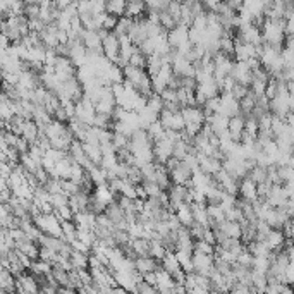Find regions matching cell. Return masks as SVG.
Listing matches in <instances>:
<instances>
[{
	"label": "cell",
	"instance_id": "obj_26",
	"mask_svg": "<svg viewBox=\"0 0 294 294\" xmlns=\"http://www.w3.org/2000/svg\"><path fill=\"white\" fill-rule=\"evenodd\" d=\"M196 90H200L201 93H203L207 98H212V97H215V95H220V90H219V84L215 83L214 77H210V79L203 81V83H198Z\"/></svg>",
	"mask_w": 294,
	"mask_h": 294
},
{
	"label": "cell",
	"instance_id": "obj_56",
	"mask_svg": "<svg viewBox=\"0 0 294 294\" xmlns=\"http://www.w3.org/2000/svg\"><path fill=\"white\" fill-rule=\"evenodd\" d=\"M11 172H12V165L9 164V162H0V175H2V177L7 179Z\"/></svg>",
	"mask_w": 294,
	"mask_h": 294
},
{
	"label": "cell",
	"instance_id": "obj_3",
	"mask_svg": "<svg viewBox=\"0 0 294 294\" xmlns=\"http://www.w3.org/2000/svg\"><path fill=\"white\" fill-rule=\"evenodd\" d=\"M191 263H193V270H195V272L208 277L212 270H214V255H205V253H200V251H193Z\"/></svg>",
	"mask_w": 294,
	"mask_h": 294
},
{
	"label": "cell",
	"instance_id": "obj_17",
	"mask_svg": "<svg viewBox=\"0 0 294 294\" xmlns=\"http://www.w3.org/2000/svg\"><path fill=\"white\" fill-rule=\"evenodd\" d=\"M155 275H157V291L158 293H164V294H172V286H174V280H172L171 273L165 272L164 269H158L155 270Z\"/></svg>",
	"mask_w": 294,
	"mask_h": 294
},
{
	"label": "cell",
	"instance_id": "obj_55",
	"mask_svg": "<svg viewBox=\"0 0 294 294\" xmlns=\"http://www.w3.org/2000/svg\"><path fill=\"white\" fill-rule=\"evenodd\" d=\"M71 246H73V249H77V251H83V253H88V255H90V248H88L84 243H81L79 239H73V241H71Z\"/></svg>",
	"mask_w": 294,
	"mask_h": 294
},
{
	"label": "cell",
	"instance_id": "obj_7",
	"mask_svg": "<svg viewBox=\"0 0 294 294\" xmlns=\"http://www.w3.org/2000/svg\"><path fill=\"white\" fill-rule=\"evenodd\" d=\"M16 291L19 293H40V284L31 273H19L16 275Z\"/></svg>",
	"mask_w": 294,
	"mask_h": 294
},
{
	"label": "cell",
	"instance_id": "obj_60",
	"mask_svg": "<svg viewBox=\"0 0 294 294\" xmlns=\"http://www.w3.org/2000/svg\"><path fill=\"white\" fill-rule=\"evenodd\" d=\"M67 33L64 29H57V42L59 43H67Z\"/></svg>",
	"mask_w": 294,
	"mask_h": 294
},
{
	"label": "cell",
	"instance_id": "obj_16",
	"mask_svg": "<svg viewBox=\"0 0 294 294\" xmlns=\"http://www.w3.org/2000/svg\"><path fill=\"white\" fill-rule=\"evenodd\" d=\"M284 234L280 229H270L269 232L265 234V239H263V243L267 245V248L270 249V251H277V249H282L284 248Z\"/></svg>",
	"mask_w": 294,
	"mask_h": 294
},
{
	"label": "cell",
	"instance_id": "obj_49",
	"mask_svg": "<svg viewBox=\"0 0 294 294\" xmlns=\"http://www.w3.org/2000/svg\"><path fill=\"white\" fill-rule=\"evenodd\" d=\"M248 91H249L248 86H245V84H241V83H234V86H232V90H231V95L239 102V100H241Z\"/></svg>",
	"mask_w": 294,
	"mask_h": 294
},
{
	"label": "cell",
	"instance_id": "obj_57",
	"mask_svg": "<svg viewBox=\"0 0 294 294\" xmlns=\"http://www.w3.org/2000/svg\"><path fill=\"white\" fill-rule=\"evenodd\" d=\"M52 4L55 5L59 11H62V9H66L67 5L73 4V0H52Z\"/></svg>",
	"mask_w": 294,
	"mask_h": 294
},
{
	"label": "cell",
	"instance_id": "obj_64",
	"mask_svg": "<svg viewBox=\"0 0 294 294\" xmlns=\"http://www.w3.org/2000/svg\"><path fill=\"white\" fill-rule=\"evenodd\" d=\"M23 2H26V0H23Z\"/></svg>",
	"mask_w": 294,
	"mask_h": 294
},
{
	"label": "cell",
	"instance_id": "obj_35",
	"mask_svg": "<svg viewBox=\"0 0 294 294\" xmlns=\"http://www.w3.org/2000/svg\"><path fill=\"white\" fill-rule=\"evenodd\" d=\"M270 267V262H269V256H253V265H251V270L255 272H262L265 273Z\"/></svg>",
	"mask_w": 294,
	"mask_h": 294
},
{
	"label": "cell",
	"instance_id": "obj_39",
	"mask_svg": "<svg viewBox=\"0 0 294 294\" xmlns=\"http://www.w3.org/2000/svg\"><path fill=\"white\" fill-rule=\"evenodd\" d=\"M83 175H84V167H83V165H79V164H76V162H73V164H71L69 179H71V181H74V182H77V184H79L81 179H83Z\"/></svg>",
	"mask_w": 294,
	"mask_h": 294
},
{
	"label": "cell",
	"instance_id": "obj_33",
	"mask_svg": "<svg viewBox=\"0 0 294 294\" xmlns=\"http://www.w3.org/2000/svg\"><path fill=\"white\" fill-rule=\"evenodd\" d=\"M164 126L160 124V121H153L151 124H148V127H147V133H148V136L151 138L153 141H157V140H160V138H164Z\"/></svg>",
	"mask_w": 294,
	"mask_h": 294
},
{
	"label": "cell",
	"instance_id": "obj_37",
	"mask_svg": "<svg viewBox=\"0 0 294 294\" xmlns=\"http://www.w3.org/2000/svg\"><path fill=\"white\" fill-rule=\"evenodd\" d=\"M277 175L280 182H291L293 181V167L291 165H277Z\"/></svg>",
	"mask_w": 294,
	"mask_h": 294
},
{
	"label": "cell",
	"instance_id": "obj_13",
	"mask_svg": "<svg viewBox=\"0 0 294 294\" xmlns=\"http://www.w3.org/2000/svg\"><path fill=\"white\" fill-rule=\"evenodd\" d=\"M134 269L143 275L147 272H155L160 269V260L153 258V256H136L134 258Z\"/></svg>",
	"mask_w": 294,
	"mask_h": 294
},
{
	"label": "cell",
	"instance_id": "obj_15",
	"mask_svg": "<svg viewBox=\"0 0 294 294\" xmlns=\"http://www.w3.org/2000/svg\"><path fill=\"white\" fill-rule=\"evenodd\" d=\"M181 116L184 119V122H203L205 114L203 109L200 105H184L181 109Z\"/></svg>",
	"mask_w": 294,
	"mask_h": 294
},
{
	"label": "cell",
	"instance_id": "obj_32",
	"mask_svg": "<svg viewBox=\"0 0 294 294\" xmlns=\"http://www.w3.org/2000/svg\"><path fill=\"white\" fill-rule=\"evenodd\" d=\"M246 177H249L253 182H255V184H258V182H262V181H265V179H267V167L255 165V167L248 171V175H246Z\"/></svg>",
	"mask_w": 294,
	"mask_h": 294
},
{
	"label": "cell",
	"instance_id": "obj_51",
	"mask_svg": "<svg viewBox=\"0 0 294 294\" xmlns=\"http://www.w3.org/2000/svg\"><path fill=\"white\" fill-rule=\"evenodd\" d=\"M284 279H286V284L293 286L294 282V262H289L284 269Z\"/></svg>",
	"mask_w": 294,
	"mask_h": 294
},
{
	"label": "cell",
	"instance_id": "obj_10",
	"mask_svg": "<svg viewBox=\"0 0 294 294\" xmlns=\"http://www.w3.org/2000/svg\"><path fill=\"white\" fill-rule=\"evenodd\" d=\"M238 196L243 200L248 201H256L258 200V195H256V184L249 177H243L238 184Z\"/></svg>",
	"mask_w": 294,
	"mask_h": 294
},
{
	"label": "cell",
	"instance_id": "obj_9",
	"mask_svg": "<svg viewBox=\"0 0 294 294\" xmlns=\"http://www.w3.org/2000/svg\"><path fill=\"white\" fill-rule=\"evenodd\" d=\"M102 52L110 62H114L119 57V38L112 31L102 40Z\"/></svg>",
	"mask_w": 294,
	"mask_h": 294
},
{
	"label": "cell",
	"instance_id": "obj_59",
	"mask_svg": "<svg viewBox=\"0 0 294 294\" xmlns=\"http://www.w3.org/2000/svg\"><path fill=\"white\" fill-rule=\"evenodd\" d=\"M134 189H136V198H141V200H147L148 196H147V193H145V189H143V186H141V182L134 184Z\"/></svg>",
	"mask_w": 294,
	"mask_h": 294
},
{
	"label": "cell",
	"instance_id": "obj_46",
	"mask_svg": "<svg viewBox=\"0 0 294 294\" xmlns=\"http://www.w3.org/2000/svg\"><path fill=\"white\" fill-rule=\"evenodd\" d=\"M225 219L227 220H236V222H241L243 219V212H241V208L238 207V205H234V207H231V208H227L225 210Z\"/></svg>",
	"mask_w": 294,
	"mask_h": 294
},
{
	"label": "cell",
	"instance_id": "obj_5",
	"mask_svg": "<svg viewBox=\"0 0 294 294\" xmlns=\"http://www.w3.org/2000/svg\"><path fill=\"white\" fill-rule=\"evenodd\" d=\"M191 174L193 171L182 160L177 164V167L169 171V177H171L172 184H184L188 186V188H191Z\"/></svg>",
	"mask_w": 294,
	"mask_h": 294
},
{
	"label": "cell",
	"instance_id": "obj_34",
	"mask_svg": "<svg viewBox=\"0 0 294 294\" xmlns=\"http://www.w3.org/2000/svg\"><path fill=\"white\" fill-rule=\"evenodd\" d=\"M147 107L148 109H151L153 112H157V114H160V110L164 109V100L160 98V95L158 93H151L150 97L147 98Z\"/></svg>",
	"mask_w": 294,
	"mask_h": 294
},
{
	"label": "cell",
	"instance_id": "obj_11",
	"mask_svg": "<svg viewBox=\"0 0 294 294\" xmlns=\"http://www.w3.org/2000/svg\"><path fill=\"white\" fill-rule=\"evenodd\" d=\"M245 131V116L243 114H236V116L229 117V124H227V133L231 136L232 141L239 143L241 141V134Z\"/></svg>",
	"mask_w": 294,
	"mask_h": 294
},
{
	"label": "cell",
	"instance_id": "obj_22",
	"mask_svg": "<svg viewBox=\"0 0 294 294\" xmlns=\"http://www.w3.org/2000/svg\"><path fill=\"white\" fill-rule=\"evenodd\" d=\"M131 249L136 256H148L150 255V239L133 238L131 239Z\"/></svg>",
	"mask_w": 294,
	"mask_h": 294
},
{
	"label": "cell",
	"instance_id": "obj_38",
	"mask_svg": "<svg viewBox=\"0 0 294 294\" xmlns=\"http://www.w3.org/2000/svg\"><path fill=\"white\" fill-rule=\"evenodd\" d=\"M67 201H69V196L66 193H53V195H50V203H52L53 208L64 207V205H67Z\"/></svg>",
	"mask_w": 294,
	"mask_h": 294
},
{
	"label": "cell",
	"instance_id": "obj_62",
	"mask_svg": "<svg viewBox=\"0 0 294 294\" xmlns=\"http://www.w3.org/2000/svg\"><path fill=\"white\" fill-rule=\"evenodd\" d=\"M9 45H11V42H9V38L4 35V33H0V49H7Z\"/></svg>",
	"mask_w": 294,
	"mask_h": 294
},
{
	"label": "cell",
	"instance_id": "obj_36",
	"mask_svg": "<svg viewBox=\"0 0 294 294\" xmlns=\"http://www.w3.org/2000/svg\"><path fill=\"white\" fill-rule=\"evenodd\" d=\"M131 66L134 67H141V69H147V55L145 53H141L140 50H134L133 55L129 57V62Z\"/></svg>",
	"mask_w": 294,
	"mask_h": 294
},
{
	"label": "cell",
	"instance_id": "obj_47",
	"mask_svg": "<svg viewBox=\"0 0 294 294\" xmlns=\"http://www.w3.org/2000/svg\"><path fill=\"white\" fill-rule=\"evenodd\" d=\"M23 14L26 16V19H38L40 16V5L36 4H26L24 2V11Z\"/></svg>",
	"mask_w": 294,
	"mask_h": 294
},
{
	"label": "cell",
	"instance_id": "obj_4",
	"mask_svg": "<svg viewBox=\"0 0 294 294\" xmlns=\"http://www.w3.org/2000/svg\"><path fill=\"white\" fill-rule=\"evenodd\" d=\"M158 121H160V124L164 126V129L182 131L186 126L181 112H169V110H165V109L160 110V114H158Z\"/></svg>",
	"mask_w": 294,
	"mask_h": 294
},
{
	"label": "cell",
	"instance_id": "obj_23",
	"mask_svg": "<svg viewBox=\"0 0 294 294\" xmlns=\"http://www.w3.org/2000/svg\"><path fill=\"white\" fill-rule=\"evenodd\" d=\"M81 143H83V150H84V153H86L88 160L100 165V162H102V148H100V145L86 143V141H81Z\"/></svg>",
	"mask_w": 294,
	"mask_h": 294
},
{
	"label": "cell",
	"instance_id": "obj_63",
	"mask_svg": "<svg viewBox=\"0 0 294 294\" xmlns=\"http://www.w3.org/2000/svg\"><path fill=\"white\" fill-rule=\"evenodd\" d=\"M5 189H9V186H7V179L2 177V175H0V191H5Z\"/></svg>",
	"mask_w": 294,
	"mask_h": 294
},
{
	"label": "cell",
	"instance_id": "obj_8",
	"mask_svg": "<svg viewBox=\"0 0 294 294\" xmlns=\"http://www.w3.org/2000/svg\"><path fill=\"white\" fill-rule=\"evenodd\" d=\"M196 158H198V167H200V171L203 174L214 175L215 172L222 169V160H219L215 157H207V155L196 151Z\"/></svg>",
	"mask_w": 294,
	"mask_h": 294
},
{
	"label": "cell",
	"instance_id": "obj_30",
	"mask_svg": "<svg viewBox=\"0 0 294 294\" xmlns=\"http://www.w3.org/2000/svg\"><path fill=\"white\" fill-rule=\"evenodd\" d=\"M255 102H256L255 95H253L251 91H248V93L239 100V114L248 116V114L253 110V107H255Z\"/></svg>",
	"mask_w": 294,
	"mask_h": 294
},
{
	"label": "cell",
	"instance_id": "obj_53",
	"mask_svg": "<svg viewBox=\"0 0 294 294\" xmlns=\"http://www.w3.org/2000/svg\"><path fill=\"white\" fill-rule=\"evenodd\" d=\"M52 119H57V121H60V122H69V117H67V114H66V110H64V107L60 105L59 109L53 112V116H52Z\"/></svg>",
	"mask_w": 294,
	"mask_h": 294
},
{
	"label": "cell",
	"instance_id": "obj_42",
	"mask_svg": "<svg viewBox=\"0 0 294 294\" xmlns=\"http://www.w3.org/2000/svg\"><path fill=\"white\" fill-rule=\"evenodd\" d=\"M136 293H140V294H157L158 291H157V286H151V284L145 282V280L141 279L136 282Z\"/></svg>",
	"mask_w": 294,
	"mask_h": 294
},
{
	"label": "cell",
	"instance_id": "obj_25",
	"mask_svg": "<svg viewBox=\"0 0 294 294\" xmlns=\"http://www.w3.org/2000/svg\"><path fill=\"white\" fill-rule=\"evenodd\" d=\"M134 19L133 18H127V16H121V18H117V23L116 26H114L112 33L116 36H122V35H127L131 29V26H133Z\"/></svg>",
	"mask_w": 294,
	"mask_h": 294
},
{
	"label": "cell",
	"instance_id": "obj_31",
	"mask_svg": "<svg viewBox=\"0 0 294 294\" xmlns=\"http://www.w3.org/2000/svg\"><path fill=\"white\" fill-rule=\"evenodd\" d=\"M60 229H62V238L67 243H71L73 239H76V224L73 220H60Z\"/></svg>",
	"mask_w": 294,
	"mask_h": 294
},
{
	"label": "cell",
	"instance_id": "obj_21",
	"mask_svg": "<svg viewBox=\"0 0 294 294\" xmlns=\"http://www.w3.org/2000/svg\"><path fill=\"white\" fill-rule=\"evenodd\" d=\"M175 217L179 219V222H181V225H184V227H189V225L193 224V212H191V207H189V203H186V201H182L181 205H179L177 208L174 210Z\"/></svg>",
	"mask_w": 294,
	"mask_h": 294
},
{
	"label": "cell",
	"instance_id": "obj_54",
	"mask_svg": "<svg viewBox=\"0 0 294 294\" xmlns=\"http://www.w3.org/2000/svg\"><path fill=\"white\" fill-rule=\"evenodd\" d=\"M116 23H117V18H116V16L107 14L105 19H103V23H102V28H105V29H109V31H112L114 26H116Z\"/></svg>",
	"mask_w": 294,
	"mask_h": 294
},
{
	"label": "cell",
	"instance_id": "obj_58",
	"mask_svg": "<svg viewBox=\"0 0 294 294\" xmlns=\"http://www.w3.org/2000/svg\"><path fill=\"white\" fill-rule=\"evenodd\" d=\"M143 280L148 284H151V286H155V284H157V275H155V272H147V273H143Z\"/></svg>",
	"mask_w": 294,
	"mask_h": 294
},
{
	"label": "cell",
	"instance_id": "obj_6",
	"mask_svg": "<svg viewBox=\"0 0 294 294\" xmlns=\"http://www.w3.org/2000/svg\"><path fill=\"white\" fill-rule=\"evenodd\" d=\"M165 36H167V42H169V45H171V49L175 50L179 45L189 42V40H188V26L175 24L174 28L169 29V31L165 33Z\"/></svg>",
	"mask_w": 294,
	"mask_h": 294
},
{
	"label": "cell",
	"instance_id": "obj_2",
	"mask_svg": "<svg viewBox=\"0 0 294 294\" xmlns=\"http://www.w3.org/2000/svg\"><path fill=\"white\" fill-rule=\"evenodd\" d=\"M53 74H55L57 79L62 83V81H67L76 76V66L71 62L69 57L57 55L55 62H53Z\"/></svg>",
	"mask_w": 294,
	"mask_h": 294
},
{
	"label": "cell",
	"instance_id": "obj_40",
	"mask_svg": "<svg viewBox=\"0 0 294 294\" xmlns=\"http://www.w3.org/2000/svg\"><path fill=\"white\" fill-rule=\"evenodd\" d=\"M191 28L198 29V31H205V28H207V11L200 12V14H196L193 18Z\"/></svg>",
	"mask_w": 294,
	"mask_h": 294
},
{
	"label": "cell",
	"instance_id": "obj_61",
	"mask_svg": "<svg viewBox=\"0 0 294 294\" xmlns=\"http://www.w3.org/2000/svg\"><path fill=\"white\" fill-rule=\"evenodd\" d=\"M201 4H203V7H207L208 11H212V9L217 5V2H220V0H200Z\"/></svg>",
	"mask_w": 294,
	"mask_h": 294
},
{
	"label": "cell",
	"instance_id": "obj_20",
	"mask_svg": "<svg viewBox=\"0 0 294 294\" xmlns=\"http://www.w3.org/2000/svg\"><path fill=\"white\" fill-rule=\"evenodd\" d=\"M67 151L71 153V157L74 158V162H76V164L83 165V167L88 164V157H86V153H84L83 143H81L79 140H73V141H71L69 150H67Z\"/></svg>",
	"mask_w": 294,
	"mask_h": 294
},
{
	"label": "cell",
	"instance_id": "obj_1",
	"mask_svg": "<svg viewBox=\"0 0 294 294\" xmlns=\"http://www.w3.org/2000/svg\"><path fill=\"white\" fill-rule=\"evenodd\" d=\"M35 225L43 232V234L55 236V238H62V229H60V220L55 217L53 212L50 214H38L36 217H33Z\"/></svg>",
	"mask_w": 294,
	"mask_h": 294
},
{
	"label": "cell",
	"instance_id": "obj_24",
	"mask_svg": "<svg viewBox=\"0 0 294 294\" xmlns=\"http://www.w3.org/2000/svg\"><path fill=\"white\" fill-rule=\"evenodd\" d=\"M126 4H127V0H107V4H105L107 14L121 18V16H124V11H126Z\"/></svg>",
	"mask_w": 294,
	"mask_h": 294
},
{
	"label": "cell",
	"instance_id": "obj_18",
	"mask_svg": "<svg viewBox=\"0 0 294 294\" xmlns=\"http://www.w3.org/2000/svg\"><path fill=\"white\" fill-rule=\"evenodd\" d=\"M81 42L86 47V50H102V38L98 36L97 31H91V29H83L81 31Z\"/></svg>",
	"mask_w": 294,
	"mask_h": 294
},
{
	"label": "cell",
	"instance_id": "obj_28",
	"mask_svg": "<svg viewBox=\"0 0 294 294\" xmlns=\"http://www.w3.org/2000/svg\"><path fill=\"white\" fill-rule=\"evenodd\" d=\"M69 262L73 269H88V253L73 249L69 255Z\"/></svg>",
	"mask_w": 294,
	"mask_h": 294
},
{
	"label": "cell",
	"instance_id": "obj_14",
	"mask_svg": "<svg viewBox=\"0 0 294 294\" xmlns=\"http://www.w3.org/2000/svg\"><path fill=\"white\" fill-rule=\"evenodd\" d=\"M251 57H258V45L234 42V59L236 60H248V59H251Z\"/></svg>",
	"mask_w": 294,
	"mask_h": 294
},
{
	"label": "cell",
	"instance_id": "obj_50",
	"mask_svg": "<svg viewBox=\"0 0 294 294\" xmlns=\"http://www.w3.org/2000/svg\"><path fill=\"white\" fill-rule=\"evenodd\" d=\"M201 124H203V122H188V124L184 126V133L188 134V136L195 138L196 134H198V133L201 131Z\"/></svg>",
	"mask_w": 294,
	"mask_h": 294
},
{
	"label": "cell",
	"instance_id": "obj_12",
	"mask_svg": "<svg viewBox=\"0 0 294 294\" xmlns=\"http://www.w3.org/2000/svg\"><path fill=\"white\" fill-rule=\"evenodd\" d=\"M127 36L131 38V42H133V45H140L143 40L148 38V33H147V23H145L143 18L140 19H134L133 26H131L129 33H127Z\"/></svg>",
	"mask_w": 294,
	"mask_h": 294
},
{
	"label": "cell",
	"instance_id": "obj_48",
	"mask_svg": "<svg viewBox=\"0 0 294 294\" xmlns=\"http://www.w3.org/2000/svg\"><path fill=\"white\" fill-rule=\"evenodd\" d=\"M179 83H181V88H184L186 91H195L196 86H198L195 76H181Z\"/></svg>",
	"mask_w": 294,
	"mask_h": 294
},
{
	"label": "cell",
	"instance_id": "obj_29",
	"mask_svg": "<svg viewBox=\"0 0 294 294\" xmlns=\"http://www.w3.org/2000/svg\"><path fill=\"white\" fill-rule=\"evenodd\" d=\"M191 253L193 251H184V249H175L174 255L179 262V267L184 270L186 273L193 270V263H191Z\"/></svg>",
	"mask_w": 294,
	"mask_h": 294
},
{
	"label": "cell",
	"instance_id": "obj_44",
	"mask_svg": "<svg viewBox=\"0 0 294 294\" xmlns=\"http://www.w3.org/2000/svg\"><path fill=\"white\" fill-rule=\"evenodd\" d=\"M236 263H239V265L251 269V265H253V255L248 251V249H245V251H241L238 256H236Z\"/></svg>",
	"mask_w": 294,
	"mask_h": 294
},
{
	"label": "cell",
	"instance_id": "obj_43",
	"mask_svg": "<svg viewBox=\"0 0 294 294\" xmlns=\"http://www.w3.org/2000/svg\"><path fill=\"white\" fill-rule=\"evenodd\" d=\"M79 191V184L71 179H62V193H66L67 196H73Z\"/></svg>",
	"mask_w": 294,
	"mask_h": 294
},
{
	"label": "cell",
	"instance_id": "obj_41",
	"mask_svg": "<svg viewBox=\"0 0 294 294\" xmlns=\"http://www.w3.org/2000/svg\"><path fill=\"white\" fill-rule=\"evenodd\" d=\"M141 186H143L145 193H147V196L150 198V196H158L160 195V186L157 184L155 181H141Z\"/></svg>",
	"mask_w": 294,
	"mask_h": 294
},
{
	"label": "cell",
	"instance_id": "obj_19",
	"mask_svg": "<svg viewBox=\"0 0 294 294\" xmlns=\"http://www.w3.org/2000/svg\"><path fill=\"white\" fill-rule=\"evenodd\" d=\"M145 12H147V4H145V0H127L124 16L133 18V19H140V18H143Z\"/></svg>",
	"mask_w": 294,
	"mask_h": 294
},
{
	"label": "cell",
	"instance_id": "obj_52",
	"mask_svg": "<svg viewBox=\"0 0 294 294\" xmlns=\"http://www.w3.org/2000/svg\"><path fill=\"white\" fill-rule=\"evenodd\" d=\"M33 174H35L36 181H38L40 184H43V182H45L47 179H49V172H47L45 169L42 167V165H38V167L35 169V172H33Z\"/></svg>",
	"mask_w": 294,
	"mask_h": 294
},
{
	"label": "cell",
	"instance_id": "obj_45",
	"mask_svg": "<svg viewBox=\"0 0 294 294\" xmlns=\"http://www.w3.org/2000/svg\"><path fill=\"white\" fill-rule=\"evenodd\" d=\"M127 141H129V136H126V134L114 131V134H112V145H114V148H116V150H117V148L127 147Z\"/></svg>",
	"mask_w": 294,
	"mask_h": 294
},
{
	"label": "cell",
	"instance_id": "obj_27",
	"mask_svg": "<svg viewBox=\"0 0 294 294\" xmlns=\"http://www.w3.org/2000/svg\"><path fill=\"white\" fill-rule=\"evenodd\" d=\"M21 138H24L28 143H35L36 141V138H38V126H36V122L33 119H26Z\"/></svg>",
	"mask_w": 294,
	"mask_h": 294
}]
</instances>
